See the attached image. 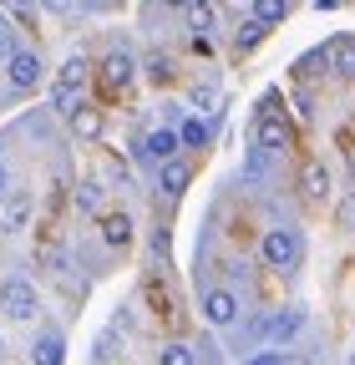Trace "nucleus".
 <instances>
[{
  "label": "nucleus",
  "mask_w": 355,
  "mask_h": 365,
  "mask_svg": "<svg viewBox=\"0 0 355 365\" xmlns=\"http://www.w3.org/2000/svg\"><path fill=\"white\" fill-rule=\"evenodd\" d=\"M299 259V239L289 234V228H269V234H264V264L269 269H289Z\"/></svg>",
  "instance_id": "1"
},
{
  "label": "nucleus",
  "mask_w": 355,
  "mask_h": 365,
  "mask_svg": "<svg viewBox=\"0 0 355 365\" xmlns=\"http://www.w3.org/2000/svg\"><path fill=\"white\" fill-rule=\"evenodd\" d=\"M0 309H6L11 319H31L36 314V289L26 279H6L0 284Z\"/></svg>",
  "instance_id": "2"
},
{
  "label": "nucleus",
  "mask_w": 355,
  "mask_h": 365,
  "mask_svg": "<svg viewBox=\"0 0 355 365\" xmlns=\"http://www.w3.org/2000/svg\"><path fill=\"white\" fill-rule=\"evenodd\" d=\"M203 314L213 319V325H234V319H239V299H234L229 289H213V294L203 299Z\"/></svg>",
  "instance_id": "3"
},
{
  "label": "nucleus",
  "mask_w": 355,
  "mask_h": 365,
  "mask_svg": "<svg viewBox=\"0 0 355 365\" xmlns=\"http://www.w3.org/2000/svg\"><path fill=\"white\" fill-rule=\"evenodd\" d=\"M259 148H269V153L289 148V127H284V117H259Z\"/></svg>",
  "instance_id": "4"
},
{
  "label": "nucleus",
  "mask_w": 355,
  "mask_h": 365,
  "mask_svg": "<svg viewBox=\"0 0 355 365\" xmlns=\"http://www.w3.org/2000/svg\"><path fill=\"white\" fill-rule=\"evenodd\" d=\"M11 81H16L21 91L36 86V81H41V61H36L31 51H16V56H11Z\"/></svg>",
  "instance_id": "5"
},
{
  "label": "nucleus",
  "mask_w": 355,
  "mask_h": 365,
  "mask_svg": "<svg viewBox=\"0 0 355 365\" xmlns=\"http://www.w3.org/2000/svg\"><path fill=\"white\" fill-rule=\"evenodd\" d=\"M299 325H304L299 309H284V314H269V319H264V335H269V340H289Z\"/></svg>",
  "instance_id": "6"
},
{
  "label": "nucleus",
  "mask_w": 355,
  "mask_h": 365,
  "mask_svg": "<svg viewBox=\"0 0 355 365\" xmlns=\"http://www.w3.org/2000/svg\"><path fill=\"white\" fill-rule=\"evenodd\" d=\"M102 239L117 244V249L132 244V218H127V213H107V218H102Z\"/></svg>",
  "instance_id": "7"
},
{
  "label": "nucleus",
  "mask_w": 355,
  "mask_h": 365,
  "mask_svg": "<svg viewBox=\"0 0 355 365\" xmlns=\"http://www.w3.org/2000/svg\"><path fill=\"white\" fill-rule=\"evenodd\" d=\"M143 153L158 158V163H173V153H178V132H153L148 143H143Z\"/></svg>",
  "instance_id": "8"
},
{
  "label": "nucleus",
  "mask_w": 355,
  "mask_h": 365,
  "mask_svg": "<svg viewBox=\"0 0 355 365\" xmlns=\"http://www.w3.org/2000/svg\"><path fill=\"white\" fill-rule=\"evenodd\" d=\"M299 182H304V193H309V198H325V193H330V173H325L320 163H304Z\"/></svg>",
  "instance_id": "9"
},
{
  "label": "nucleus",
  "mask_w": 355,
  "mask_h": 365,
  "mask_svg": "<svg viewBox=\"0 0 355 365\" xmlns=\"http://www.w3.org/2000/svg\"><path fill=\"white\" fill-rule=\"evenodd\" d=\"M102 76H107L112 86H122V81H132V56H122V51H112V56L102 61Z\"/></svg>",
  "instance_id": "10"
},
{
  "label": "nucleus",
  "mask_w": 355,
  "mask_h": 365,
  "mask_svg": "<svg viewBox=\"0 0 355 365\" xmlns=\"http://www.w3.org/2000/svg\"><path fill=\"white\" fill-rule=\"evenodd\" d=\"M71 127H76V137H97V132H102L97 107H71Z\"/></svg>",
  "instance_id": "11"
},
{
  "label": "nucleus",
  "mask_w": 355,
  "mask_h": 365,
  "mask_svg": "<svg viewBox=\"0 0 355 365\" xmlns=\"http://www.w3.org/2000/svg\"><path fill=\"white\" fill-rule=\"evenodd\" d=\"M188 188V168L183 163H163V193H183Z\"/></svg>",
  "instance_id": "12"
},
{
  "label": "nucleus",
  "mask_w": 355,
  "mask_h": 365,
  "mask_svg": "<svg viewBox=\"0 0 355 365\" xmlns=\"http://www.w3.org/2000/svg\"><path fill=\"white\" fill-rule=\"evenodd\" d=\"M36 365H61V340L56 335H46V340H36Z\"/></svg>",
  "instance_id": "13"
},
{
  "label": "nucleus",
  "mask_w": 355,
  "mask_h": 365,
  "mask_svg": "<svg viewBox=\"0 0 355 365\" xmlns=\"http://www.w3.org/2000/svg\"><path fill=\"white\" fill-rule=\"evenodd\" d=\"M158 365H198V360H193V350H188V345H168V350L158 355Z\"/></svg>",
  "instance_id": "14"
},
{
  "label": "nucleus",
  "mask_w": 355,
  "mask_h": 365,
  "mask_svg": "<svg viewBox=\"0 0 355 365\" xmlns=\"http://www.w3.org/2000/svg\"><path fill=\"white\" fill-rule=\"evenodd\" d=\"M254 21H259V26L284 21V6H279V0H259V6H254Z\"/></svg>",
  "instance_id": "15"
},
{
  "label": "nucleus",
  "mask_w": 355,
  "mask_h": 365,
  "mask_svg": "<svg viewBox=\"0 0 355 365\" xmlns=\"http://www.w3.org/2000/svg\"><path fill=\"white\" fill-rule=\"evenodd\" d=\"M102 203V188H97V182H81V188H76V208H86V213H92Z\"/></svg>",
  "instance_id": "16"
},
{
  "label": "nucleus",
  "mask_w": 355,
  "mask_h": 365,
  "mask_svg": "<svg viewBox=\"0 0 355 365\" xmlns=\"http://www.w3.org/2000/svg\"><path fill=\"white\" fill-rule=\"evenodd\" d=\"M335 61H340V71L355 76V41H335Z\"/></svg>",
  "instance_id": "17"
},
{
  "label": "nucleus",
  "mask_w": 355,
  "mask_h": 365,
  "mask_svg": "<svg viewBox=\"0 0 355 365\" xmlns=\"http://www.w3.org/2000/svg\"><path fill=\"white\" fill-rule=\"evenodd\" d=\"M178 143H188V148H203V143H208V127H203V122H188Z\"/></svg>",
  "instance_id": "18"
},
{
  "label": "nucleus",
  "mask_w": 355,
  "mask_h": 365,
  "mask_svg": "<svg viewBox=\"0 0 355 365\" xmlns=\"http://www.w3.org/2000/svg\"><path fill=\"white\" fill-rule=\"evenodd\" d=\"M183 16H188V21H193V26H198V36H203V31H208V26H213V6H188V11H183Z\"/></svg>",
  "instance_id": "19"
},
{
  "label": "nucleus",
  "mask_w": 355,
  "mask_h": 365,
  "mask_svg": "<svg viewBox=\"0 0 355 365\" xmlns=\"http://www.w3.org/2000/svg\"><path fill=\"white\" fill-rule=\"evenodd\" d=\"M86 81V61H66L61 66V86H81Z\"/></svg>",
  "instance_id": "20"
},
{
  "label": "nucleus",
  "mask_w": 355,
  "mask_h": 365,
  "mask_svg": "<svg viewBox=\"0 0 355 365\" xmlns=\"http://www.w3.org/2000/svg\"><path fill=\"white\" fill-rule=\"evenodd\" d=\"M148 76H153V81H168V76H173L168 56H153V61H148Z\"/></svg>",
  "instance_id": "21"
},
{
  "label": "nucleus",
  "mask_w": 355,
  "mask_h": 365,
  "mask_svg": "<svg viewBox=\"0 0 355 365\" xmlns=\"http://www.w3.org/2000/svg\"><path fill=\"white\" fill-rule=\"evenodd\" d=\"M51 102H56L61 112H71V86H61V81H56V86H51Z\"/></svg>",
  "instance_id": "22"
},
{
  "label": "nucleus",
  "mask_w": 355,
  "mask_h": 365,
  "mask_svg": "<svg viewBox=\"0 0 355 365\" xmlns=\"http://www.w3.org/2000/svg\"><path fill=\"white\" fill-rule=\"evenodd\" d=\"M259 31H264V26H259V21H249V26L239 31V46H254V41H259Z\"/></svg>",
  "instance_id": "23"
},
{
  "label": "nucleus",
  "mask_w": 355,
  "mask_h": 365,
  "mask_svg": "<svg viewBox=\"0 0 355 365\" xmlns=\"http://www.w3.org/2000/svg\"><path fill=\"white\" fill-rule=\"evenodd\" d=\"M340 223H345V228L355 223V198H350V203H340Z\"/></svg>",
  "instance_id": "24"
},
{
  "label": "nucleus",
  "mask_w": 355,
  "mask_h": 365,
  "mask_svg": "<svg viewBox=\"0 0 355 365\" xmlns=\"http://www.w3.org/2000/svg\"><path fill=\"white\" fill-rule=\"evenodd\" d=\"M249 365H284V360H279V350H269V355H259V360H249Z\"/></svg>",
  "instance_id": "25"
},
{
  "label": "nucleus",
  "mask_w": 355,
  "mask_h": 365,
  "mask_svg": "<svg viewBox=\"0 0 355 365\" xmlns=\"http://www.w3.org/2000/svg\"><path fill=\"white\" fill-rule=\"evenodd\" d=\"M0 56H6V31H0Z\"/></svg>",
  "instance_id": "26"
},
{
  "label": "nucleus",
  "mask_w": 355,
  "mask_h": 365,
  "mask_svg": "<svg viewBox=\"0 0 355 365\" xmlns=\"http://www.w3.org/2000/svg\"><path fill=\"white\" fill-rule=\"evenodd\" d=\"M350 365H355V360H350Z\"/></svg>",
  "instance_id": "27"
}]
</instances>
